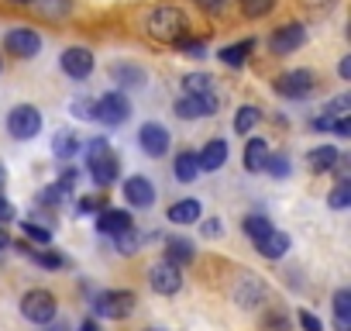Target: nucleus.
Segmentation results:
<instances>
[{
    "mask_svg": "<svg viewBox=\"0 0 351 331\" xmlns=\"http://www.w3.org/2000/svg\"><path fill=\"white\" fill-rule=\"evenodd\" d=\"M145 32H148V38H155V42H162V45H172V42H180V38L186 35V14H183L180 8L162 4V8H155V11L148 14Z\"/></svg>",
    "mask_w": 351,
    "mask_h": 331,
    "instance_id": "f257e3e1",
    "label": "nucleus"
},
{
    "mask_svg": "<svg viewBox=\"0 0 351 331\" xmlns=\"http://www.w3.org/2000/svg\"><path fill=\"white\" fill-rule=\"evenodd\" d=\"M134 293L131 290H104L97 300H93V310L100 314V317H107V321H124V317H131V310H134Z\"/></svg>",
    "mask_w": 351,
    "mask_h": 331,
    "instance_id": "f03ea898",
    "label": "nucleus"
},
{
    "mask_svg": "<svg viewBox=\"0 0 351 331\" xmlns=\"http://www.w3.org/2000/svg\"><path fill=\"white\" fill-rule=\"evenodd\" d=\"M313 90H317V76L310 69H293V73H282L276 80V93L286 100H306Z\"/></svg>",
    "mask_w": 351,
    "mask_h": 331,
    "instance_id": "7ed1b4c3",
    "label": "nucleus"
},
{
    "mask_svg": "<svg viewBox=\"0 0 351 331\" xmlns=\"http://www.w3.org/2000/svg\"><path fill=\"white\" fill-rule=\"evenodd\" d=\"M8 131H11V138H18V141L35 138V135L42 131V114H38V107L18 104V107L8 114Z\"/></svg>",
    "mask_w": 351,
    "mask_h": 331,
    "instance_id": "20e7f679",
    "label": "nucleus"
},
{
    "mask_svg": "<svg viewBox=\"0 0 351 331\" xmlns=\"http://www.w3.org/2000/svg\"><path fill=\"white\" fill-rule=\"evenodd\" d=\"M21 314L35 324H49L56 321V297L49 290H28L21 297Z\"/></svg>",
    "mask_w": 351,
    "mask_h": 331,
    "instance_id": "39448f33",
    "label": "nucleus"
},
{
    "mask_svg": "<svg viewBox=\"0 0 351 331\" xmlns=\"http://www.w3.org/2000/svg\"><path fill=\"white\" fill-rule=\"evenodd\" d=\"M303 42H306V28H303L300 21H286V25H279V28L272 32L269 49H272L276 56H293L296 49H303Z\"/></svg>",
    "mask_w": 351,
    "mask_h": 331,
    "instance_id": "423d86ee",
    "label": "nucleus"
},
{
    "mask_svg": "<svg viewBox=\"0 0 351 331\" xmlns=\"http://www.w3.org/2000/svg\"><path fill=\"white\" fill-rule=\"evenodd\" d=\"M93 121H104V124H124L128 114H131V104L124 93H104L93 100Z\"/></svg>",
    "mask_w": 351,
    "mask_h": 331,
    "instance_id": "0eeeda50",
    "label": "nucleus"
},
{
    "mask_svg": "<svg viewBox=\"0 0 351 331\" xmlns=\"http://www.w3.org/2000/svg\"><path fill=\"white\" fill-rule=\"evenodd\" d=\"M148 279H152V290H155V293L169 297V293H180V286H183V269L176 266V262H169V259H162V262L152 266Z\"/></svg>",
    "mask_w": 351,
    "mask_h": 331,
    "instance_id": "6e6552de",
    "label": "nucleus"
},
{
    "mask_svg": "<svg viewBox=\"0 0 351 331\" xmlns=\"http://www.w3.org/2000/svg\"><path fill=\"white\" fill-rule=\"evenodd\" d=\"M169 141H172V135H169V128L158 124V121H148V124H141V131H138V145H141L145 155H152V159H162V155L169 152Z\"/></svg>",
    "mask_w": 351,
    "mask_h": 331,
    "instance_id": "1a4fd4ad",
    "label": "nucleus"
},
{
    "mask_svg": "<svg viewBox=\"0 0 351 331\" xmlns=\"http://www.w3.org/2000/svg\"><path fill=\"white\" fill-rule=\"evenodd\" d=\"M4 49H8L11 56H18V59H35L38 49H42V38H38L32 28H14V32H8Z\"/></svg>",
    "mask_w": 351,
    "mask_h": 331,
    "instance_id": "9d476101",
    "label": "nucleus"
},
{
    "mask_svg": "<svg viewBox=\"0 0 351 331\" xmlns=\"http://www.w3.org/2000/svg\"><path fill=\"white\" fill-rule=\"evenodd\" d=\"M62 73L73 76V80H86L93 73V52L76 45V49H66L62 52Z\"/></svg>",
    "mask_w": 351,
    "mask_h": 331,
    "instance_id": "9b49d317",
    "label": "nucleus"
},
{
    "mask_svg": "<svg viewBox=\"0 0 351 331\" xmlns=\"http://www.w3.org/2000/svg\"><path fill=\"white\" fill-rule=\"evenodd\" d=\"M183 90H186V97H197V100H204L214 114H217V107H221V100H217V93H214V80L207 76V73H190L186 80H183Z\"/></svg>",
    "mask_w": 351,
    "mask_h": 331,
    "instance_id": "f8f14e48",
    "label": "nucleus"
},
{
    "mask_svg": "<svg viewBox=\"0 0 351 331\" xmlns=\"http://www.w3.org/2000/svg\"><path fill=\"white\" fill-rule=\"evenodd\" d=\"M117 170H121V166H117V159H114V152L107 148V152H100V155H90V176H93V183L97 187H110L114 180H117Z\"/></svg>",
    "mask_w": 351,
    "mask_h": 331,
    "instance_id": "ddd939ff",
    "label": "nucleus"
},
{
    "mask_svg": "<svg viewBox=\"0 0 351 331\" xmlns=\"http://www.w3.org/2000/svg\"><path fill=\"white\" fill-rule=\"evenodd\" d=\"M234 300H238L241 307H258V304L265 300V283H262L255 273H245L241 283L234 286Z\"/></svg>",
    "mask_w": 351,
    "mask_h": 331,
    "instance_id": "4468645a",
    "label": "nucleus"
},
{
    "mask_svg": "<svg viewBox=\"0 0 351 331\" xmlns=\"http://www.w3.org/2000/svg\"><path fill=\"white\" fill-rule=\"evenodd\" d=\"M124 201L131 207H152L155 204V187L145 176H131V180H124Z\"/></svg>",
    "mask_w": 351,
    "mask_h": 331,
    "instance_id": "2eb2a0df",
    "label": "nucleus"
},
{
    "mask_svg": "<svg viewBox=\"0 0 351 331\" xmlns=\"http://www.w3.org/2000/svg\"><path fill=\"white\" fill-rule=\"evenodd\" d=\"M255 249H258V255H262V259H282V255H286V249H289V235H282V231L269 228L262 238H255Z\"/></svg>",
    "mask_w": 351,
    "mask_h": 331,
    "instance_id": "dca6fc26",
    "label": "nucleus"
},
{
    "mask_svg": "<svg viewBox=\"0 0 351 331\" xmlns=\"http://www.w3.org/2000/svg\"><path fill=\"white\" fill-rule=\"evenodd\" d=\"M124 228H131V214H128V211H117V207L97 211V231H100V235H117V231H124Z\"/></svg>",
    "mask_w": 351,
    "mask_h": 331,
    "instance_id": "f3484780",
    "label": "nucleus"
},
{
    "mask_svg": "<svg viewBox=\"0 0 351 331\" xmlns=\"http://www.w3.org/2000/svg\"><path fill=\"white\" fill-rule=\"evenodd\" d=\"M197 162H200V170H207V173H217L221 166L228 162V141H224V138H214V141H207V148L197 155Z\"/></svg>",
    "mask_w": 351,
    "mask_h": 331,
    "instance_id": "a211bd4d",
    "label": "nucleus"
},
{
    "mask_svg": "<svg viewBox=\"0 0 351 331\" xmlns=\"http://www.w3.org/2000/svg\"><path fill=\"white\" fill-rule=\"evenodd\" d=\"M18 249L32 259V262H38V266H45V269H62L66 266V255H59V252H45V249H38L35 242H18Z\"/></svg>",
    "mask_w": 351,
    "mask_h": 331,
    "instance_id": "6ab92c4d",
    "label": "nucleus"
},
{
    "mask_svg": "<svg viewBox=\"0 0 351 331\" xmlns=\"http://www.w3.org/2000/svg\"><path fill=\"white\" fill-rule=\"evenodd\" d=\"M337 148L334 145H317V148H310V155H306V166L313 173H330L334 170V162H337Z\"/></svg>",
    "mask_w": 351,
    "mask_h": 331,
    "instance_id": "aec40b11",
    "label": "nucleus"
},
{
    "mask_svg": "<svg viewBox=\"0 0 351 331\" xmlns=\"http://www.w3.org/2000/svg\"><path fill=\"white\" fill-rule=\"evenodd\" d=\"M110 76H114V83H121V87H145V69L141 66H134V62H117V66H110Z\"/></svg>",
    "mask_w": 351,
    "mask_h": 331,
    "instance_id": "412c9836",
    "label": "nucleus"
},
{
    "mask_svg": "<svg viewBox=\"0 0 351 331\" xmlns=\"http://www.w3.org/2000/svg\"><path fill=\"white\" fill-rule=\"evenodd\" d=\"M265 155H269V141H265V138H252L248 148H245V170H248V173H262Z\"/></svg>",
    "mask_w": 351,
    "mask_h": 331,
    "instance_id": "4be33fe9",
    "label": "nucleus"
},
{
    "mask_svg": "<svg viewBox=\"0 0 351 331\" xmlns=\"http://www.w3.org/2000/svg\"><path fill=\"white\" fill-rule=\"evenodd\" d=\"M334 328L337 331H351V290H337L334 293Z\"/></svg>",
    "mask_w": 351,
    "mask_h": 331,
    "instance_id": "5701e85b",
    "label": "nucleus"
},
{
    "mask_svg": "<svg viewBox=\"0 0 351 331\" xmlns=\"http://www.w3.org/2000/svg\"><path fill=\"white\" fill-rule=\"evenodd\" d=\"M165 218H169L172 225H193V221H200V204H197V201H180V204L169 207Z\"/></svg>",
    "mask_w": 351,
    "mask_h": 331,
    "instance_id": "b1692460",
    "label": "nucleus"
},
{
    "mask_svg": "<svg viewBox=\"0 0 351 331\" xmlns=\"http://www.w3.org/2000/svg\"><path fill=\"white\" fill-rule=\"evenodd\" d=\"M252 49H255V42H252V38H245V42H234V45L221 49L217 56H221V62H224V66H245V62H248V56H252Z\"/></svg>",
    "mask_w": 351,
    "mask_h": 331,
    "instance_id": "393cba45",
    "label": "nucleus"
},
{
    "mask_svg": "<svg viewBox=\"0 0 351 331\" xmlns=\"http://www.w3.org/2000/svg\"><path fill=\"white\" fill-rule=\"evenodd\" d=\"M197 173H200L197 152H180V155H176V180H180V183H193Z\"/></svg>",
    "mask_w": 351,
    "mask_h": 331,
    "instance_id": "a878e982",
    "label": "nucleus"
},
{
    "mask_svg": "<svg viewBox=\"0 0 351 331\" xmlns=\"http://www.w3.org/2000/svg\"><path fill=\"white\" fill-rule=\"evenodd\" d=\"M193 245L186 238H165V259L176 262V266H183V262H193Z\"/></svg>",
    "mask_w": 351,
    "mask_h": 331,
    "instance_id": "bb28decb",
    "label": "nucleus"
},
{
    "mask_svg": "<svg viewBox=\"0 0 351 331\" xmlns=\"http://www.w3.org/2000/svg\"><path fill=\"white\" fill-rule=\"evenodd\" d=\"M80 148H83V141H80V135H73V131H59V135L52 138V152H56L59 159H73Z\"/></svg>",
    "mask_w": 351,
    "mask_h": 331,
    "instance_id": "cd10ccee",
    "label": "nucleus"
},
{
    "mask_svg": "<svg viewBox=\"0 0 351 331\" xmlns=\"http://www.w3.org/2000/svg\"><path fill=\"white\" fill-rule=\"evenodd\" d=\"M176 114H180L183 121H197V117H207L214 111L204 100H197V97H183V100H176Z\"/></svg>",
    "mask_w": 351,
    "mask_h": 331,
    "instance_id": "c85d7f7f",
    "label": "nucleus"
},
{
    "mask_svg": "<svg viewBox=\"0 0 351 331\" xmlns=\"http://www.w3.org/2000/svg\"><path fill=\"white\" fill-rule=\"evenodd\" d=\"M258 121H262V111H258V107H252V104H245V107L234 114V131H238V135H248Z\"/></svg>",
    "mask_w": 351,
    "mask_h": 331,
    "instance_id": "c756f323",
    "label": "nucleus"
},
{
    "mask_svg": "<svg viewBox=\"0 0 351 331\" xmlns=\"http://www.w3.org/2000/svg\"><path fill=\"white\" fill-rule=\"evenodd\" d=\"M262 170H269L276 180H286L289 176V159L282 155V152H269L265 155V166H262Z\"/></svg>",
    "mask_w": 351,
    "mask_h": 331,
    "instance_id": "7c9ffc66",
    "label": "nucleus"
},
{
    "mask_svg": "<svg viewBox=\"0 0 351 331\" xmlns=\"http://www.w3.org/2000/svg\"><path fill=\"white\" fill-rule=\"evenodd\" d=\"M327 204H330L334 211H344V207L351 204V183H348V180H337L334 190H330V197H327Z\"/></svg>",
    "mask_w": 351,
    "mask_h": 331,
    "instance_id": "2f4dec72",
    "label": "nucleus"
},
{
    "mask_svg": "<svg viewBox=\"0 0 351 331\" xmlns=\"http://www.w3.org/2000/svg\"><path fill=\"white\" fill-rule=\"evenodd\" d=\"M21 231H25V235H28L35 245H49V242H52V228H45V225H35L32 218H28V221H21Z\"/></svg>",
    "mask_w": 351,
    "mask_h": 331,
    "instance_id": "473e14b6",
    "label": "nucleus"
},
{
    "mask_svg": "<svg viewBox=\"0 0 351 331\" xmlns=\"http://www.w3.org/2000/svg\"><path fill=\"white\" fill-rule=\"evenodd\" d=\"M348 111H351V97H348V93H341V97L327 100V107H324V117L337 121V117H348Z\"/></svg>",
    "mask_w": 351,
    "mask_h": 331,
    "instance_id": "72a5a7b5",
    "label": "nucleus"
},
{
    "mask_svg": "<svg viewBox=\"0 0 351 331\" xmlns=\"http://www.w3.org/2000/svg\"><path fill=\"white\" fill-rule=\"evenodd\" d=\"M276 8V0H241V14L245 18H265Z\"/></svg>",
    "mask_w": 351,
    "mask_h": 331,
    "instance_id": "f704fd0d",
    "label": "nucleus"
},
{
    "mask_svg": "<svg viewBox=\"0 0 351 331\" xmlns=\"http://www.w3.org/2000/svg\"><path fill=\"white\" fill-rule=\"evenodd\" d=\"M73 11V4L69 0H42V14L49 18V21H56V18H66Z\"/></svg>",
    "mask_w": 351,
    "mask_h": 331,
    "instance_id": "c9c22d12",
    "label": "nucleus"
},
{
    "mask_svg": "<svg viewBox=\"0 0 351 331\" xmlns=\"http://www.w3.org/2000/svg\"><path fill=\"white\" fill-rule=\"evenodd\" d=\"M241 225H245V231H248L252 238H262V235L272 228V221H269V218H262V214H248Z\"/></svg>",
    "mask_w": 351,
    "mask_h": 331,
    "instance_id": "e433bc0d",
    "label": "nucleus"
},
{
    "mask_svg": "<svg viewBox=\"0 0 351 331\" xmlns=\"http://www.w3.org/2000/svg\"><path fill=\"white\" fill-rule=\"evenodd\" d=\"M114 238H117V252H121V255H134V252H138V235H134V228H124V231H117Z\"/></svg>",
    "mask_w": 351,
    "mask_h": 331,
    "instance_id": "4c0bfd02",
    "label": "nucleus"
},
{
    "mask_svg": "<svg viewBox=\"0 0 351 331\" xmlns=\"http://www.w3.org/2000/svg\"><path fill=\"white\" fill-rule=\"evenodd\" d=\"M107 207V194H97V197H83V201H76V211L80 214H97V211H104Z\"/></svg>",
    "mask_w": 351,
    "mask_h": 331,
    "instance_id": "58836bf2",
    "label": "nucleus"
},
{
    "mask_svg": "<svg viewBox=\"0 0 351 331\" xmlns=\"http://www.w3.org/2000/svg\"><path fill=\"white\" fill-rule=\"evenodd\" d=\"M62 197H66V190H62L59 183H52V187H45V190L38 194V204H45V207H59Z\"/></svg>",
    "mask_w": 351,
    "mask_h": 331,
    "instance_id": "ea45409f",
    "label": "nucleus"
},
{
    "mask_svg": "<svg viewBox=\"0 0 351 331\" xmlns=\"http://www.w3.org/2000/svg\"><path fill=\"white\" fill-rule=\"evenodd\" d=\"M176 45H180L190 59H204V56H207V45H204V42H193V38H186V35H183L180 42H176Z\"/></svg>",
    "mask_w": 351,
    "mask_h": 331,
    "instance_id": "a19ab883",
    "label": "nucleus"
},
{
    "mask_svg": "<svg viewBox=\"0 0 351 331\" xmlns=\"http://www.w3.org/2000/svg\"><path fill=\"white\" fill-rule=\"evenodd\" d=\"M73 114L80 117V121H93L97 114H93V97H80V100H73Z\"/></svg>",
    "mask_w": 351,
    "mask_h": 331,
    "instance_id": "79ce46f5",
    "label": "nucleus"
},
{
    "mask_svg": "<svg viewBox=\"0 0 351 331\" xmlns=\"http://www.w3.org/2000/svg\"><path fill=\"white\" fill-rule=\"evenodd\" d=\"M8 221H14V207H11V201L4 197V187H0V225H8Z\"/></svg>",
    "mask_w": 351,
    "mask_h": 331,
    "instance_id": "37998d69",
    "label": "nucleus"
},
{
    "mask_svg": "<svg viewBox=\"0 0 351 331\" xmlns=\"http://www.w3.org/2000/svg\"><path fill=\"white\" fill-rule=\"evenodd\" d=\"M296 317H300V324H303V331H324V328H320V321H317V317H313L310 310H300Z\"/></svg>",
    "mask_w": 351,
    "mask_h": 331,
    "instance_id": "c03bdc74",
    "label": "nucleus"
},
{
    "mask_svg": "<svg viewBox=\"0 0 351 331\" xmlns=\"http://www.w3.org/2000/svg\"><path fill=\"white\" fill-rule=\"evenodd\" d=\"M197 4L207 11V14H221L224 11V4H228V0H197Z\"/></svg>",
    "mask_w": 351,
    "mask_h": 331,
    "instance_id": "a18cd8bd",
    "label": "nucleus"
},
{
    "mask_svg": "<svg viewBox=\"0 0 351 331\" xmlns=\"http://www.w3.org/2000/svg\"><path fill=\"white\" fill-rule=\"evenodd\" d=\"M265 328H276V331H286V328H289V321H286L282 314H269V317H265Z\"/></svg>",
    "mask_w": 351,
    "mask_h": 331,
    "instance_id": "49530a36",
    "label": "nucleus"
},
{
    "mask_svg": "<svg viewBox=\"0 0 351 331\" xmlns=\"http://www.w3.org/2000/svg\"><path fill=\"white\" fill-rule=\"evenodd\" d=\"M217 235H221V221H217V218L204 221V238H217Z\"/></svg>",
    "mask_w": 351,
    "mask_h": 331,
    "instance_id": "de8ad7c7",
    "label": "nucleus"
},
{
    "mask_svg": "<svg viewBox=\"0 0 351 331\" xmlns=\"http://www.w3.org/2000/svg\"><path fill=\"white\" fill-rule=\"evenodd\" d=\"M337 73H341V80H351V56H344V59H341Z\"/></svg>",
    "mask_w": 351,
    "mask_h": 331,
    "instance_id": "09e8293b",
    "label": "nucleus"
},
{
    "mask_svg": "<svg viewBox=\"0 0 351 331\" xmlns=\"http://www.w3.org/2000/svg\"><path fill=\"white\" fill-rule=\"evenodd\" d=\"M0 249H11V238H8V231L0 228Z\"/></svg>",
    "mask_w": 351,
    "mask_h": 331,
    "instance_id": "8fccbe9b",
    "label": "nucleus"
},
{
    "mask_svg": "<svg viewBox=\"0 0 351 331\" xmlns=\"http://www.w3.org/2000/svg\"><path fill=\"white\" fill-rule=\"evenodd\" d=\"M80 331H97V324H93V321H83V324H80Z\"/></svg>",
    "mask_w": 351,
    "mask_h": 331,
    "instance_id": "3c124183",
    "label": "nucleus"
},
{
    "mask_svg": "<svg viewBox=\"0 0 351 331\" xmlns=\"http://www.w3.org/2000/svg\"><path fill=\"white\" fill-rule=\"evenodd\" d=\"M8 4H35V0H8Z\"/></svg>",
    "mask_w": 351,
    "mask_h": 331,
    "instance_id": "603ef678",
    "label": "nucleus"
},
{
    "mask_svg": "<svg viewBox=\"0 0 351 331\" xmlns=\"http://www.w3.org/2000/svg\"><path fill=\"white\" fill-rule=\"evenodd\" d=\"M4 180H8V173H4V166H0V187H4Z\"/></svg>",
    "mask_w": 351,
    "mask_h": 331,
    "instance_id": "864d4df0",
    "label": "nucleus"
},
{
    "mask_svg": "<svg viewBox=\"0 0 351 331\" xmlns=\"http://www.w3.org/2000/svg\"><path fill=\"white\" fill-rule=\"evenodd\" d=\"M313 4H320V0H313ZM324 4H330V0H324Z\"/></svg>",
    "mask_w": 351,
    "mask_h": 331,
    "instance_id": "5fc2aeb1",
    "label": "nucleus"
},
{
    "mask_svg": "<svg viewBox=\"0 0 351 331\" xmlns=\"http://www.w3.org/2000/svg\"><path fill=\"white\" fill-rule=\"evenodd\" d=\"M148 331H162V328H148Z\"/></svg>",
    "mask_w": 351,
    "mask_h": 331,
    "instance_id": "6e6d98bb",
    "label": "nucleus"
},
{
    "mask_svg": "<svg viewBox=\"0 0 351 331\" xmlns=\"http://www.w3.org/2000/svg\"><path fill=\"white\" fill-rule=\"evenodd\" d=\"M0 69H4V59H0Z\"/></svg>",
    "mask_w": 351,
    "mask_h": 331,
    "instance_id": "4d7b16f0",
    "label": "nucleus"
}]
</instances>
